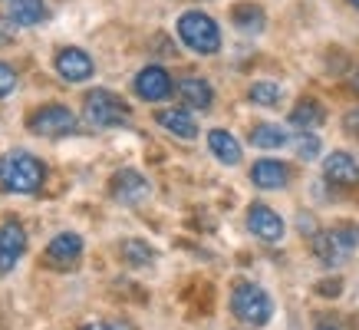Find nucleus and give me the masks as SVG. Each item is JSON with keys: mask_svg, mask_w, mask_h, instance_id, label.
Wrapping results in <instances>:
<instances>
[{"mask_svg": "<svg viewBox=\"0 0 359 330\" xmlns=\"http://www.w3.org/2000/svg\"><path fill=\"white\" fill-rule=\"evenodd\" d=\"M109 192L122 205H139V202L149 198V182H145V176H139L135 169H122V172L112 176Z\"/></svg>", "mask_w": 359, "mask_h": 330, "instance_id": "nucleus-8", "label": "nucleus"}, {"mask_svg": "<svg viewBox=\"0 0 359 330\" xmlns=\"http://www.w3.org/2000/svg\"><path fill=\"white\" fill-rule=\"evenodd\" d=\"M86 119L99 129H112V126H126L129 122V103L109 89H93L86 96Z\"/></svg>", "mask_w": 359, "mask_h": 330, "instance_id": "nucleus-5", "label": "nucleus"}, {"mask_svg": "<svg viewBox=\"0 0 359 330\" xmlns=\"http://www.w3.org/2000/svg\"><path fill=\"white\" fill-rule=\"evenodd\" d=\"M250 143L261 145V149H280V145H287V132L273 122H261L250 129Z\"/></svg>", "mask_w": 359, "mask_h": 330, "instance_id": "nucleus-21", "label": "nucleus"}, {"mask_svg": "<svg viewBox=\"0 0 359 330\" xmlns=\"http://www.w3.org/2000/svg\"><path fill=\"white\" fill-rule=\"evenodd\" d=\"M178 37H182V44H185L188 50H195V53H218L221 50L218 23L201 11H188L178 17Z\"/></svg>", "mask_w": 359, "mask_h": 330, "instance_id": "nucleus-3", "label": "nucleus"}, {"mask_svg": "<svg viewBox=\"0 0 359 330\" xmlns=\"http://www.w3.org/2000/svg\"><path fill=\"white\" fill-rule=\"evenodd\" d=\"M27 251V231L20 221H4L0 225V275L13 271V264Z\"/></svg>", "mask_w": 359, "mask_h": 330, "instance_id": "nucleus-7", "label": "nucleus"}, {"mask_svg": "<svg viewBox=\"0 0 359 330\" xmlns=\"http://www.w3.org/2000/svg\"><path fill=\"white\" fill-rule=\"evenodd\" d=\"M297 225H300V231H306V235H316V231H313V218H310V215H300V221H297Z\"/></svg>", "mask_w": 359, "mask_h": 330, "instance_id": "nucleus-29", "label": "nucleus"}, {"mask_svg": "<svg viewBox=\"0 0 359 330\" xmlns=\"http://www.w3.org/2000/svg\"><path fill=\"white\" fill-rule=\"evenodd\" d=\"M231 310H234V317L250 324V327H264L273 314V301L267 297L264 287L250 284V281H238L231 291Z\"/></svg>", "mask_w": 359, "mask_h": 330, "instance_id": "nucleus-2", "label": "nucleus"}, {"mask_svg": "<svg viewBox=\"0 0 359 330\" xmlns=\"http://www.w3.org/2000/svg\"><path fill=\"white\" fill-rule=\"evenodd\" d=\"M86 330H135V327L126 324V320H109V324H89Z\"/></svg>", "mask_w": 359, "mask_h": 330, "instance_id": "nucleus-27", "label": "nucleus"}, {"mask_svg": "<svg viewBox=\"0 0 359 330\" xmlns=\"http://www.w3.org/2000/svg\"><path fill=\"white\" fill-rule=\"evenodd\" d=\"M231 20H234V27H238L241 33H261L264 23H267V17H264V11L257 7V4H234Z\"/></svg>", "mask_w": 359, "mask_h": 330, "instance_id": "nucleus-19", "label": "nucleus"}, {"mask_svg": "<svg viewBox=\"0 0 359 330\" xmlns=\"http://www.w3.org/2000/svg\"><path fill=\"white\" fill-rule=\"evenodd\" d=\"M13 44V20L11 17H0V46Z\"/></svg>", "mask_w": 359, "mask_h": 330, "instance_id": "nucleus-26", "label": "nucleus"}, {"mask_svg": "<svg viewBox=\"0 0 359 330\" xmlns=\"http://www.w3.org/2000/svg\"><path fill=\"white\" fill-rule=\"evenodd\" d=\"M13 89H17V73L7 63H0V99L11 96Z\"/></svg>", "mask_w": 359, "mask_h": 330, "instance_id": "nucleus-25", "label": "nucleus"}, {"mask_svg": "<svg viewBox=\"0 0 359 330\" xmlns=\"http://www.w3.org/2000/svg\"><path fill=\"white\" fill-rule=\"evenodd\" d=\"M43 178H46V165L36 155L23 152V149H13V152L0 159V185L7 192H17V195L40 192Z\"/></svg>", "mask_w": 359, "mask_h": 330, "instance_id": "nucleus-1", "label": "nucleus"}, {"mask_svg": "<svg viewBox=\"0 0 359 330\" xmlns=\"http://www.w3.org/2000/svg\"><path fill=\"white\" fill-rule=\"evenodd\" d=\"M349 4H353V7H359V0H349Z\"/></svg>", "mask_w": 359, "mask_h": 330, "instance_id": "nucleus-32", "label": "nucleus"}, {"mask_svg": "<svg viewBox=\"0 0 359 330\" xmlns=\"http://www.w3.org/2000/svg\"><path fill=\"white\" fill-rule=\"evenodd\" d=\"M79 254H83V238L73 235V231H63V235H56L50 248H46V261L50 264H60V268H69V264L79 261Z\"/></svg>", "mask_w": 359, "mask_h": 330, "instance_id": "nucleus-13", "label": "nucleus"}, {"mask_svg": "<svg viewBox=\"0 0 359 330\" xmlns=\"http://www.w3.org/2000/svg\"><path fill=\"white\" fill-rule=\"evenodd\" d=\"M316 330H339V327H333V324H320Z\"/></svg>", "mask_w": 359, "mask_h": 330, "instance_id": "nucleus-31", "label": "nucleus"}, {"mask_svg": "<svg viewBox=\"0 0 359 330\" xmlns=\"http://www.w3.org/2000/svg\"><path fill=\"white\" fill-rule=\"evenodd\" d=\"M76 112L69 110V106H40V110L33 112L30 119H27V129L36 132V136H46V139H60V136H69V132H76Z\"/></svg>", "mask_w": 359, "mask_h": 330, "instance_id": "nucleus-6", "label": "nucleus"}, {"mask_svg": "<svg viewBox=\"0 0 359 330\" xmlns=\"http://www.w3.org/2000/svg\"><path fill=\"white\" fill-rule=\"evenodd\" d=\"M343 126H346V132H356V136H359V110L346 112V119H343Z\"/></svg>", "mask_w": 359, "mask_h": 330, "instance_id": "nucleus-28", "label": "nucleus"}, {"mask_svg": "<svg viewBox=\"0 0 359 330\" xmlns=\"http://www.w3.org/2000/svg\"><path fill=\"white\" fill-rule=\"evenodd\" d=\"M208 149H211V155L224 165H238L241 162V145L228 129H211L208 132Z\"/></svg>", "mask_w": 359, "mask_h": 330, "instance_id": "nucleus-16", "label": "nucleus"}, {"mask_svg": "<svg viewBox=\"0 0 359 330\" xmlns=\"http://www.w3.org/2000/svg\"><path fill=\"white\" fill-rule=\"evenodd\" d=\"M93 56L86 50H79V46H66L56 53V73L66 79V83H83V79L93 77Z\"/></svg>", "mask_w": 359, "mask_h": 330, "instance_id": "nucleus-9", "label": "nucleus"}, {"mask_svg": "<svg viewBox=\"0 0 359 330\" xmlns=\"http://www.w3.org/2000/svg\"><path fill=\"white\" fill-rule=\"evenodd\" d=\"M356 248H359V228L356 225H339V228H330V231L313 235V254L327 264V268L343 264Z\"/></svg>", "mask_w": 359, "mask_h": 330, "instance_id": "nucleus-4", "label": "nucleus"}, {"mask_svg": "<svg viewBox=\"0 0 359 330\" xmlns=\"http://www.w3.org/2000/svg\"><path fill=\"white\" fill-rule=\"evenodd\" d=\"M248 228L261 238V242H280L283 238V218L271 205H264V202H254L248 209Z\"/></svg>", "mask_w": 359, "mask_h": 330, "instance_id": "nucleus-10", "label": "nucleus"}, {"mask_svg": "<svg viewBox=\"0 0 359 330\" xmlns=\"http://www.w3.org/2000/svg\"><path fill=\"white\" fill-rule=\"evenodd\" d=\"M250 178L257 188H283L290 182V169H287V162H277V159H261L250 169Z\"/></svg>", "mask_w": 359, "mask_h": 330, "instance_id": "nucleus-14", "label": "nucleus"}, {"mask_svg": "<svg viewBox=\"0 0 359 330\" xmlns=\"http://www.w3.org/2000/svg\"><path fill=\"white\" fill-rule=\"evenodd\" d=\"M356 89H359V73H356Z\"/></svg>", "mask_w": 359, "mask_h": 330, "instance_id": "nucleus-33", "label": "nucleus"}, {"mask_svg": "<svg viewBox=\"0 0 359 330\" xmlns=\"http://www.w3.org/2000/svg\"><path fill=\"white\" fill-rule=\"evenodd\" d=\"M297 152H300V159H316L320 155V139H316L313 132H304L300 143H297Z\"/></svg>", "mask_w": 359, "mask_h": 330, "instance_id": "nucleus-24", "label": "nucleus"}, {"mask_svg": "<svg viewBox=\"0 0 359 330\" xmlns=\"http://www.w3.org/2000/svg\"><path fill=\"white\" fill-rule=\"evenodd\" d=\"M122 261L132 268H145L155 261V251L145 242H122Z\"/></svg>", "mask_w": 359, "mask_h": 330, "instance_id": "nucleus-22", "label": "nucleus"}, {"mask_svg": "<svg viewBox=\"0 0 359 330\" xmlns=\"http://www.w3.org/2000/svg\"><path fill=\"white\" fill-rule=\"evenodd\" d=\"M135 93L145 103H158V99L172 96V77L165 73L162 66H145L139 77H135Z\"/></svg>", "mask_w": 359, "mask_h": 330, "instance_id": "nucleus-11", "label": "nucleus"}, {"mask_svg": "<svg viewBox=\"0 0 359 330\" xmlns=\"http://www.w3.org/2000/svg\"><path fill=\"white\" fill-rule=\"evenodd\" d=\"M178 93H182V99H185L188 106H195V110H208L211 106V86H208L205 79H198V77H188L182 86H178Z\"/></svg>", "mask_w": 359, "mask_h": 330, "instance_id": "nucleus-20", "label": "nucleus"}, {"mask_svg": "<svg viewBox=\"0 0 359 330\" xmlns=\"http://www.w3.org/2000/svg\"><path fill=\"white\" fill-rule=\"evenodd\" d=\"M155 122L162 126V129L175 132L178 139H195L198 136V122L191 112L185 110H162V112H155Z\"/></svg>", "mask_w": 359, "mask_h": 330, "instance_id": "nucleus-15", "label": "nucleus"}, {"mask_svg": "<svg viewBox=\"0 0 359 330\" xmlns=\"http://www.w3.org/2000/svg\"><path fill=\"white\" fill-rule=\"evenodd\" d=\"M316 291H320V294H339V281H333V284H327V281H323Z\"/></svg>", "mask_w": 359, "mask_h": 330, "instance_id": "nucleus-30", "label": "nucleus"}, {"mask_svg": "<svg viewBox=\"0 0 359 330\" xmlns=\"http://www.w3.org/2000/svg\"><path fill=\"white\" fill-rule=\"evenodd\" d=\"M323 176L333 185H359V165L349 152H330L327 162H323Z\"/></svg>", "mask_w": 359, "mask_h": 330, "instance_id": "nucleus-12", "label": "nucleus"}, {"mask_svg": "<svg viewBox=\"0 0 359 330\" xmlns=\"http://www.w3.org/2000/svg\"><path fill=\"white\" fill-rule=\"evenodd\" d=\"M290 122H294L297 129H316V126H323L327 122V112H323V106L316 103V99H300L294 106V112H290Z\"/></svg>", "mask_w": 359, "mask_h": 330, "instance_id": "nucleus-17", "label": "nucleus"}, {"mask_svg": "<svg viewBox=\"0 0 359 330\" xmlns=\"http://www.w3.org/2000/svg\"><path fill=\"white\" fill-rule=\"evenodd\" d=\"M248 96H250V103H257V106H277L280 103V96H283V89L277 86V83H254V86L248 89Z\"/></svg>", "mask_w": 359, "mask_h": 330, "instance_id": "nucleus-23", "label": "nucleus"}, {"mask_svg": "<svg viewBox=\"0 0 359 330\" xmlns=\"http://www.w3.org/2000/svg\"><path fill=\"white\" fill-rule=\"evenodd\" d=\"M13 23L20 27H36L40 20H46V4L43 0H11V13Z\"/></svg>", "mask_w": 359, "mask_h": 330, "instance_id": "nucleus-18", "label": "nucleus"}]
</instances>
